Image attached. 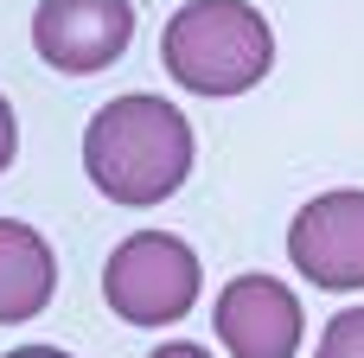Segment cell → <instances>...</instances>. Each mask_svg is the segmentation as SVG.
<instances>
[{"instance_id":"obj_1","label":"cell","mask_w":364,"mask_h":358,"mask_svg":"<svg viewBox=\"0 0 364 358\" xmlns=\"http://www.w3.org/2000/svg\"><path fill=\"white\" fill-rule=\"evenodd\" d=\"M83 173L109 205H160L192 173V122L166 96H115L83 128Z\"/></svg>"},{"instance_id":"obj_2","label":"cell","mask_w":364,"mask_h":358,"mask_svg":"<svg viewBox=\"0 0 364 358\" xmlns=\"http://www.w3.org/2000/svg\"><path fill=\"white\" fill-rule=\"evenodd\" d=\"M160 64L192 96H243L275 64V32L250 0H186L160 32Z\"/></svg>"},{"instance_id":"obj_3","label":"cell","mask_w":364,"mask_h":358,"mask_svg":"<svg viewBox=\"0 0 364 358\" xmlns=\"http://www.w3.org/2000/svg\"><path fill=\"white\" fill-rule=\"evenodd\" d=\"M198 256L186 237H166V231H134L109 250L102 263V301L115 320L128 327H173L198 307Z\"/></svg>"},{"instance_id":"obj_4","label":"cell","mask_w":364,"mask_h":358,"mask_svg":"<svg viewBox=\"0 0 364 358\" xmlns=\"http://www.w3.org/2000/svg\"><path fill=\"white\" fill-rule=\"evenodd\" d=\"M134 38V6L128 0H38L32 13V51L58 77H90L109 70Z\"/></svg>"},{"instance_id":"obj_5","label":"cell","mask_w":364,"mask_h":358,"mask_svg":"<svg viewBox=\"0 0 364 358\" xmlns=\"http://www.w3.org/2000/svg\"><path fill=\"white\" fill-rule=\"evenodd\" d=\"M288 256L326 295L364 288V192L358 186L320 192L314 205H301L294 211V231H288Z\"/></svg>"},{"instance_id":"obj_6","label":"cell","mask_w":364,"mask_h":358,"mask_svg":"<svg viewBox=\"0 0 364 358\" xmlns=\"http://www.w3.org/2000/svg\"><path fill=\"white\" fill-rule=\"evenodd\" d=\"M211 327L230 358H294L301 352V301L275 275H237L218 288Z\"/></svg>"},{"instance_id":"obj_7","label":"cell","mask_w":364,"mask_h":358,"mask_svg":"<svg viewBox=\"0 0 364 358\" xmlns=\"http://www.w3.org/2000/svg\"><path fill=\"white\" fill-rule=\"evenodd\" d=\"M58 295V256L51 243L19 224V218H0V327H26L51 307Z\"/></svg>"},{"instance_id":"obj_8","label":"cell","mask_w":364,"mask_h":358,"mask_svg":"<svg viewBox=\"0 0 364 358\" xmlns=\"http://www.w3.org/2000/svg\"><path fill=\"white\" fill-rule=\"evenodd\" d=\"M314 358H364V307L333 314V320H326V333H320V352H314Z\"/></svg>"},{"instance_id":"obj_9","label":"cell","mask_w":364,"mask_h":358,"mask_svg":"<svg viewBox=\"0 0 364 358\" xmlns=\"http://www.w3.org/2000/svg\"><path fill=\"white\" fill-rule=\"evenodd\" d=\"M13 154H19V122H13V102L0 96V173L13 167Z\"/></svg>"},{"instance_id":"obj_10","label":"cell","mask_w":364,"mask_h":358,"mask_svg":"<svg viewBox=\"0 0 364 358\" xmlns=\"http://www.w3.org/2000/svg\"><path fill=\"white\" fill-rule=\"evenodd\" d=\"M147 358H211L205 346H192V339H166V346H154Z\"/></svg>"},{"instance_id":"obj_11","label":"cell","mask_w":364,"mask_h":358,"mask_svg":"<svg viewBox=\"0 0 364 358\" xmlns=\"http://www.w3.org/2000/svg\"><path fill=\"white\" fill-rule=\"evenodd\" d=\"M6 358H70V352H58V346H13Z\"/></svg>"}]
</instances>
